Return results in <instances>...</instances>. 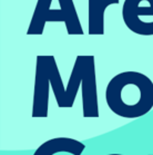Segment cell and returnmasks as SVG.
<instances>
[{"mask_svg": "<svg viewBox=\"0 0 153 155\" xmlns=\"http://www.w3.org/2000/svg\"><path fill=\"white\" fill-rule=\"evenodd\" d=\"M97 78L95 76V60L94 56H78L73 64V68L70 74L69 81L67 84L66 91L62 97L57 101V105L60 108H70L72 107L79 91V87L86 81Z\"/></svg>", "mask_w": 153, "mask_h": 155, "instance_id": "obj_3", "label": "cell"}, {"mask_svg": "<svg viewBox=\"0 0 153 155\" xmlns=\"http://www.w3.org/2000/svg\"><path fill=\"white\" fill-rule=\"evenodd\" d=\"M141 16H153V0H124L122 18L125 26L136 35L153 36V21H142Z\"/></svg>", "mask_w": 153, "mask_h": 155, "instance_id": "obj_4", "label": "cell"}, {"mask_svg": "<svg viewBox=\"0 0 153 155\" xmlns=\"http://www.w3.org/2000/svg\"><path fill=\"white\" fill-rule=\"evenodd\" d=\"M86 145L71 137H55L45 141L35 151L33 155H56L68 153L71 155H82Z\"/></svg>", "mask_w": 153, "mask_h": 155, "instance_id": "obj_6", "label": "cell"}, {"mask_svg": "<svg viewBox=\"0 0 153 155\" xmlns=\"http://www.w3.org/2000/svg\"><path fill=\"white\" fill-rule=\"evenodd\" d=\"M105 102L112 113L134 120L153 108V81L139 71H122L109 81Z\"/></svg>", "mask_w": 153, "mask_h": 155, "instance_id": "obj_1", "label": "cell"}, {"mask_svg": "<svg viewBox=\"0 0 153 155\" xmlns=\"http://www.w3.org/2000/svg\"><path fill=\"white\" fill-rule=\"evenodd\" d=\"M51 87L45 64V56H37L32 103V117H48L49 88Z\"/></svg>", "mask_w": 153, "mask_h": 155, "instance_id": "obj_5", "label": "cell"}, {"mask_svg": "<svg viewBox=\"0 0 153 155\" xmlns=\"http://www.w3.org/2000/svg\"><path fill=\"white\" fill-rule=\"evenodd\" d=\"M149 155H153V154H149Z\"/></svg>", "mask_w": 153, "mask_h": 155, "instance_id": "obj_9", "label": "cell"}, {"mask_svg": "<svg viewBox=\"0 0 153 155\" xmlns=\"http://www.w3.org/2000/svg\"><path fill=\"white\" fill-rule=\"evenodd\" d=\"M120 0H88V32L89 35L105 34V11L111 5L119 4Z\"/></svg>", "mask_w": 153, "mask_h": 155, "instance_id": "obj_7", "label": "cell"}, {"mask_svg": "<svg viewBox=\"0 0 153 155\" xmlns=\"http://www.w3.org/2000/svg\"><path fill=\"white\" fill-rule=\"evenodd\" d=\"M107 155H123V154H118V153H112V154H107Z\"/></svg>", "mask_w": 153, "mask_h": 155, "instance_id": "obj_8", "label": "cell"}, {"mask_svg": "<svg viewBox=\"0 0 153 155\" xmlns=\"http://www.w3.org/2000/svg\"><path fill=\"white\" fill-rule=\"evenodd\" d=\"M53 0H38L27 35H42L47 22H64L68 35H83L79 18H74L61 8L52 9Z\"/></svg>", "mask_w": 153, "mask_h": 155, "instance_id": "obj_2", "label": "cell"}]
</instances>
